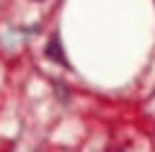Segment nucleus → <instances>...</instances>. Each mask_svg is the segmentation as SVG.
<instances>
[{
	"label": "nucleus",
	"mask_w": 155,
	"mask_h": 152,
	"mask_svg": "<svg viewBox=\"0 0 155 152\" xmlns=\"http://www.w3.org/2000/svg\"><path fill=\"white\" fill-rule=\"evenodd\" d=\"M47 57H49L52 62H57V65H62V67H67V57H65V52H62V44H60V39H49V44H47Z\"/></svg>",
	"instance_id": "obj_1"
}]
</instances>
